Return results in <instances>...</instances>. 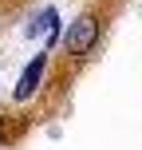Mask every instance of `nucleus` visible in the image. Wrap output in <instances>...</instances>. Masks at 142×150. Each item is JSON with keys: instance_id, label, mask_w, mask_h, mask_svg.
Instances as JSON below:
<instances>
[{"instance_id": "obj_1", "label": "nucleus", "mask_w": 142, "mask_h": 150, "mask_svg": "<svg viewBox=\"0 0 142 150\" xmlns=\"http://www.w3.org/2000/svg\"><path fill=\"white\" fill-rule=\"evenodd\" d=\"M95 44H99V20L95 16H79L67 28V36H63V47H67L71 55H87Z\"/></svg>"}, {"instance_id": "obj_2", "label": "nucleus", "mask_w": 142, "mask_h": 150, "mask_svg": "<svg viewBox=\"0 0 142 150\" xmlns=\"http://www.w3.org/2000/svg\"><path fill=\"white\" fill-rule=\"evenodd\" d=\"M44 71H47V52L44 55H36V59L28 63V67H24V75H20V83H16V91H12V99H32L40 91V83H44Z\"/></svg>"}, {"instance_id": "obj_3", "label": "nucleus", "mask_w": 142, "mask_h": 150, "mask_svg": "<svg viewBox=\"0 0 142 150\" xmlns=\"http://www.w3.org/2000/svg\"><path fill=\"white\" fill-rule=\"evenodd\" d=\"M52 36L55 32V8H44V12H36L32 16V24H28V36Z\"/></svg>"}, {"instance_id": "obj_4", "label": "nucleus", "mask_w": 142, "mask_h": 150, "mask_svg": "<svg viewBox=\"0 0 142 150\" xmlns=\"http://www.w3.org/2000/svg\"><path fill=\"white\" fill-rule=\"evenodd\" d=\"M8 138H12V130H8V122H4V115H0V146H4Z\"/></svg>"}]
</instances>
